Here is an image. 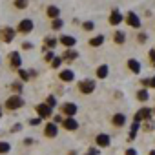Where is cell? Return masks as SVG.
<instances>
[{
    "label": "cell",
    "mask_w": 155,
    "mask_h": 155,
    "mask_svg": "<svg viewBox=\"0 0 155 155\" xmlns=\"http://www.w3.org/2000/svg\"><path fill=\"white\" fill-rule=\"evenodd\" d=\"M60 42L66 46V48H73L75 46V37H69V35H64L60 37Z\"/></svg>",
    "instance_id": "obj_16"
},
{
    "label": "cell",
    "mask_w": 155,
    "mask_h": 155,
    "mask_svg": "<svg viewBox=\"0 0 155 155\" xmlns=\"http://www.w3.org/2000/svg\"><path fill=\"white\" fill-rule=\"evenodd\" d=\"M142 86H151V81H148V79H142Z\"/></svg>",
    "instance_id": "obj_39"
},
{
    "label": "cell",
    "mask_w": 155,
    "mask_h": 155,
    "mask_svg": "<svg viewBox=\"0 0 155 155\" xmlns=\"http://www.w3.org/2000/svg\"><path fill=\"white\" fill-rule=\"evenodd\" d=\"M22 48H24V49H31V42H24Z\"/></svg>",
    "instance_id": "obj_38"
},
{
    "label": "cell",
    "mask_w": 155,
    "mask_h": 155,
    "mask_svg": "<svg viewBox=\"0 0 155 155\" xmlns=\"http://www.w3.org/2000/svg\"><path fill=\"white\" fill-rule=\"evenodd\" d=\"M126 22H128V26H131V28H140V18H139L135 13H128V15H126Z\"/></svg>",
    "instance_id": "obj_6"
},
{
    "label": "cell",
    "mask_w": 155,
    "mask_h": 155,
    "mask_svg": "<svg viewBox=\"0 0 155 155\" xmlns=\"http://www.w3.org/2000/svg\"><path fill=\"white\" fill-rule=\"evenodd\" d=\"M46 104H48V106H51V108H53V106H55V104H57V102H55V97H48V102H46Z\"/></svg>",
    "instance_id": "obj_33"
},
{
    "label": "cell",
    "mask_w": 155,
    "mask_h": 155,
    "mask_svg": "<svg viewBox=\"0 0 155 155\" xmlns=\"http://www.w3.org/2000/svg\"><path fill=\"white\" fill-rule=\"evenodd\" d=\"M75 79V73L71 71V69H64V71H60V81H64V82H71Z\"/></svg>",
    "instance_id": "obj_10"
},
{
    "label": "cell",
    "mask_w": 155,
    "mask_h": 155,
    "mask_svg": "<svg viewBox=\"0 0 155 155\" xmlns=\"http://www.w3.org/2000/svg\"><path fill=\"white\" fill-rule=\"evenodd\" d=\"M40 120H42L40 117H38V119H33V120H31V126H37V124H40Z\"/></svg>",
    "instance_id": "obj_36"
},
{
    "label": "cell",
    "mask_w": 155,
    "mask_h": 155,
    "mask_svg": "<svg viewBox=\"0 0 155 155\" xmlns=\"http://www.w3.org/2000/svg\"><path fill=\"white\" fill-rule=\"evenodd\" d=\"M97 77H99V79H106V77H108V66L106 64L97 68Z\"/></svg>",
    "instance_id": "obj_18"
},
{
    "label": "cell",
    "mask_w": 155,
    "mask_h": 155,
    "mask_svg": "<svg viewBox=\"0 0 155 155\" xmlns=\"http://www.w3.org/2000/svg\"><path fill=\"white\" fill-rule=\"evenodd\" d=\"M137 131H139V122H133L131 124V131H130V139H135Z\"/></svg>",
    "instance_id": "obj_24"
},
{
    "label": "cell",
    "mask_w": 155,
    "mask_h": 155,
    "mask_svg": "<svg viewBox=\"0 0 155 155\" xmlns=\"http://www.w3.org/2000/svg\"><path fill=\"white\" fill-rule=\"evenodd\" d=\"M93 28H95L93 22H84V24H82V29H84V31H91Z\"/></svg>",
    "instance_id": "obj_29"
},
{
    "label": "cell",
    "mask_w": 155,
    "mask_h": 155,
    "mask_svg": "<svg viewBox=\"0 0 155 155\" xmlns=\"http://www.w3.org/2000/svg\"><path fill=\"white\" fill-rule=\"evenodd\" d=\"M95 140H97V146H102V148L110 146V135H106V133H99Z\"/></svg>",
    "instance_id": "obj_9"
},
{
    "label": "cell",
    "mask_w": 155,
    "mask_h": 155,
    "mask_svg": "<svg viewBox=\"0 0 155 155\" xmlns=\"http://www.w3.org/2000/svg\"><path fill=\"white\" fill-rule=\"evenodd\" d=\"M0 117H2V110H0Z\"/></svg>",
    "instance_id": "obj_43"
},
{
    "label": "cell",
    "mask_w": 155,
    "mask_h": 155,
    "mask_svg": "<svg viewBox=\"0 0 155 155\" xmlns=\"http://www.w3.org/2000/svg\"><path fill=\"white\" fill-rule=\"evenodd\" d=\"M35 110H37V113L40 115V119H48V117H51V113H53V108L48 106V104H38Z\"/></svg>",
    "instance_id": "obj_4"
},
{
    "label": "cell",
    "mask_w": 155,
    "mask_h": 155,
    "mask_svg": "<svg viewBox=\"0 0 155 155\" xmlns=\"http://www.w3.org/2000/svg\"><path fill=\"white\" fill-rule=\"evenodd\" d=\"M150 155H155V150H153V151H150Z\"/></svg>",
    "instance_id": "obj_42"
},
{
    "label": "cell",
    "mask_w": 155,
    "mask_h": 155,
    "mask_svg": "<svg viewBox=\"0 0 155 155\" xmlns=\"http://www.w3.org/2000/svg\"><path fill=\"white\" fill-rule=\"evenodd\" d=\"M18 31H20V33H29V31H33V22H31L29 18L22 20V22L18 24Z\"/></svg>",
    "instance_id": "obj_7"
},
{
    "label": "cell",
    "mask_w": 155,
    "mask_h": 155,
    "mask_svg": "<svg viewBox=\"0 0 155 155\" xmlns=\"http://www.w3.org/2000/svg\"><path fill=\"white\" fill-rule=\"evenodd\" d=\"M9 148H11V146H9L8 142L0 140V153H8V151H9Z\"/></svg>",
    "instance_id": "obj_26"
},
{
    "label": "cell",
    "mask_w": 155,
    "mask_h": 155,
    "mask_svg": "<svg viewBox=\"0 0 155 155\" xmlns=\"http://www.w3.org/2000/svg\"><path fill=\"white\" fill-rule=\"evenodd\" d=\"M128 68H130L133 73H140V64H139L135 58H130V60H128Z\"/></svg>",
    "instance_id": "obj_17"
},
{
    "label": "cell",
    "mask_w": 155,
    "mask_h": 155,
    "mask_svg": "<svg viewBox=\"0 0 155 155\" xmlns=\"http://www.w3.org/2000/svg\"><path fill=\"white\" fill-rule=\"evenodd\" d=\"M51 28H53V29H60V28H62V20H60V18H55L53 24H51Z\"/></svg>",
    "instance_id": "obj_28"
},
{
    "label": "cell",
    "mask_w": 155,
    "mask_h": 155,
    "mask_svg": "<svg viewBox=\"0 0 155 155\" xmlns=\"http://www.w3.org/2000/svg\"><path fill=\"white\" fill-rule=\"evenodd\" d=\"M22 106H24V101H22L20 95L9 97V99L6 101V108H8V110H18V108H22Z\"/></svg>",
    "instance_id": "obj_1"
},
{
    "label": "cell",
    "mask_w": 155,
    "mask_h": 155,
    "mask_svg": "<svg viewBox=\"0 0 155 155\" xmlns=\"http://www.w3.org/2000/svg\"><path fill=\"white\" fill-rule=\"evenodd\" d=\"M111 122H113V126L120 128V126H124V122H126V117H124L122 113H115V115H113V119H111Z\"/></svg>",
    "instance_id": "obj_11"
},
{
    "label": "cell",
    "mask_w": 155,
    "mask_h": 155,
    "mask_svg": "<svg viewBox=\"0 0 155 155\" xmlns=\"http://www.w3.org/2000/svg\"><path fill=\"white\" fill-rule=\"evenodd\" d=\"M18 75H20V79H22V81H29V73H28V71L20 69V71H18Z\"/></svg>",
    "instance_id": "obj_31"
},
{
    "label": "cell",
    "mask_w": 155,
    "mask_h": 155,
    "mask_svg": "<svg viewBox=\"0 0 155 155\" xmlns=\"http://www.w3.org/2000/svg\"><path fill=\"white\" fill-rule=\"evenodd\" d=\"M57 131H58V130H57V124H55V122H49V124L44 128L46 137H55V135H57Z\"/></svg>",
    "instance_id": "obj_12"
},
{
    "label": "cell",
    "mask_w": 155,
    "mask_h": 155,
    "mask_svg": "<svg viewBox=\"0 0 155 155\" xmlns=\"http://www.w3.org/2000/svg\"><path fill=\"white\" fill-rule=\"evenodd\" d=\"M46 13H48V17H49V18H53V20H55V18H58V13H60V11H58V8H55V6H49Z\"/></svg>",
    "instance_id": "obj_19"
},
{
    "label": "cell",
    "mask_w": 155,
    "mask_h": 155,
    "mask_svg": "<svg viewBox=\"0 0 155 155\" xmlns=\"http://www.w3.org/2000/svg\"><path fill=\"white\" fill-rule=\"evenodd\" d=\"M9 64H11V68H20V55L17 51H13L9 55Z\"/></svg>",
    "instance_id": "obj_14"
},
{
    "label": "cell",
    "mask_w": 155,
    "mask_h": 155,
    "mask_svg": "<svg viewBox=\"0 0 155 155\" xmlns=\"http://www.w3.org/2000/svg\"><path fill=\"white\" fill-rule=\"evenodd\" d=\"M77 57H79V53H77V51H73V49H68V51L64 53V57H62V58L69 62V60H75Z\"/></svg>",
    "instance_id": "obj_20"
},
{
    "label": "cell",
    "mask_w": 155,
    "mask_h": 155,
    "mask_svg": "<svg viewBox=\"0 0 155 155\" xmlns=\"http://www.w3.org/2000/svg\"><path fill=\"white\" fill-rule=\"evenodd\" d=\"M102 42H104V37H102V35H99V37H93V38L90 40V46H93V48H99Z\"/></svg>",
    "instance_id": "obj_21"
},
{
    "label": "cell",
    "mask_w": 155,
    "mask_h": 155,
    "mask_svg": "<svg viewBox=\"0 0 155 155\" xmlns=\"http://www.w3.org/2000/svg\"><path fill=\"white\" fill-rule=\"evenodd\" d=\"M11 90H13L15 93H20V91H22V84H18V82H15V84H11Z\"/></svg>",
    "instance_id": "obj_30"
},
{
    "label": "cell",
    "mask_w": 155,
    "mask_h": 155,
    "mask_svg": "<svg viewBox=\"0 0 155 155\" xmlns=\"http://www.w3.org/2000/svg\"><path fill=\"white\" fill-rule=\"evenodd\" d=\"M151 88H155V77L151 79Z\"/></svg>",
    "instance_id": "obj_41"
},
{
    "label": "cell",
    "mask_w": 155,
    "mask_h": 155,
    "mask_svg": "<svg viewBox=\"0 0 155 155\" xmlns=\"http://www.w3.org/2000/svg\"><path fill=\"white\" fill-rule=\"evenodd\" d=\"M137 99H139V101H148V91H146V90H140V91L137 93Z\"/></svg>",
    "instance_id": "obj_27"
},
{
    "label": "cell",
    "mask_w": 155,
    "mask_h": 155,
    "mask_svg": "<svg viewBox=\"0 0 155 155\" xmlns=\"http://www.w3.org/2000/svg\"><path fill=\"white\" fill-rule=\"evenodd\" d=\"M124 40H126L124 31H117L115 33V44H124Z\"/></svg>",
    "instance_id": "obj_22"
},
{
    "label": "cell",
    "mask_w": 155,
    "mask_h": 155,
    "mask_svg": "<svg viewBox=\"0 0 155 155\" xmlns=\"http://www.w3.org/2000/svg\"><path fill=\"white\" fill-rule=\"evenodd\" d=\"M122 22V15L119 13V11H111V15H110V24L111 26H117V24H120Z\"/></svg>",
    "instance_id": "obj_13"
},
{
    "label": "cell",
    "mask_w": 155,
    "mask_h": 155,
    "mask_svg": "<svg viewBox=\"0 0 155 155\" xmlns=\"http://www.w3.org/2000/svg\"><path fill=\"white\" fill-rule=\"evenodd\" d=\"M153 113H155V110H153Z\"/></svg>",
    "instance_id": "obj_44"
},
{
    "label": "cell",
    "mask_w": 155,
    "mask_h": 155,
    "mask_svg": "<svg viewBox=\"0 0 155 155\" xmlns=\"http://www.w3.org/2000/svg\"><path fill=\"white\" fill-rule=\"evenodd\" d=\"M62 122H64V128H66V130H71V131H75L77 128H79V122H77L73 117H68V119H64Z\"/></svg>",
    "instance_id": "obj_8"
},
{
    "label": "cell",
    "mask_w": 155,
    "mask_h": 155,
    "mask_svg": "<svg viewBox=\"0 0 155 155\" xmlns=\"http://www.w3.org/2000/svg\"><path fill=\"white\" fill-rule=\"evenodd\" d=\"M144 40H146V35H144V33H140V35H139V42H144Z\"/></svg>",
    "instance_id": "obj_40"
},
{
    "label": "cell",
    "mask_w": 155,
    "mask_h": 155,
    "mask_svg": "<svg viewBox=\"0 0 155 155\" xmlns=\"http://www.w3.org/2000/svg\"><path fill=\"white\" fill-rule=\"evenodd\" d=\"M60 62H62V58H58V57H55V58L51 60V66H53V68H58V66H60Z\"/></svg>",
    "instance_id": "obj_32"
},
{
    "label": "cell",
    "mask_w": 155,
    "mask_h": 155,
    "mask_svg": "<svg viewBox=\"0 0 155 155\" xmlns=\"http://www.w3.org/2000/svg\"><path fill=\"white\" fill-rule=\"evenodd\" d=\"M93 90H95V82H93V81H81V82H79V91H81V93H86V95H88V93H91Z\"/></svg>",
    "instance_id": "obj_3"
},
{
    "label": "cell",
    "mask_w": 155,
    "mask_h": 155,
    "mask_svg": "<svg viewBox=\"0 0 155 155\" xmlns=\"http://www.w3.org/2000/svg\"><path fill=\"white\" fill-rule=\"evenodd\" d=\"M150 58H151V64L155 66V49H151V51H150Z\"/></svg>",
    "instance_id": "obj_34"
},
{
    "label": "cell",
    "mask_w": 155,
    "mask_h": 155,
    "mask_svg": "<svg viewBox=\"0 0 155 155\" xmlns=\"http://www.w3.org/2000/svg\"><path fill=\"white\" fill-rule=\"evenodd\" d=\"M15 38V31L11 28H0V40L2 42H11Z\"/></svg>",
    "instance_id": "obj_2"
},
{
    "label": "cell",
    "mask_w": 155,
    "mask_h": 155,
    "mask_svg": "<svg viewBox=\"0 0 155 155\" xmlns=\"http://www.w3.org/2000/svg\"><path fill=\"white\" fill-rule=\"evenodd\" d=\"M57 42H58V40H57L55 37H48V38L44 40V44H46L48 48H55V46H57Z\"/></svg>",
    "instance_id": "obj_23"
},
{
    "label": "cell",
    "mask_w": 155,
    "mask_h": 155,
    "mask_svg": "<svg viewBox=\"0 0 155 155\" xmlns=\"http://www.w3.org/2000/svg\"><path fill=\"white\" fill-rule=\"evenodd\" d=\"M150 115H151V110H150V108H142V110H139V111L135 113V122L148 120V119H150Z\"/></svg>",
    "instance_id": "obj_5"
},
{
    "label": "cell",
    "mask_w": 155,
    "mask_h": 155,
    "mask_svg": "<svg viewBox=\"0 0 155 155\" xmlns=\"http://www.w3.org/2000/svg\"><path fill=\"white\" fill-rule=\"evenodd\" d=\"M126 155H137V151L133 148H130V150H126Z\"/></svg>",
    "instance_id": "obj_37"
},
{
    "label": "cell",
    "mask_w": 155,
    "mask_h": 155,
    "mask_svg": "<svg viewBox=\"0 0 155 155\" xmlns=\"http://www.w3.org/2000/svg\"><path fill=\"white\" fill-rule=\"evenodd\" d=\"M86 155H99V150H95V148H91V150H90V151H88Z\"/></svg>",
    "instance_id": "obj_35"
},
{
    "label": "cell",
    "mask_w": 155,
    "mask_h": 155,
    "mask_svg": "<svg viewBox=\"0 0 155 155\" xmlns=\"http://www.w3.org/2000/svg\"><path fill=\"white\" fill-rule=\"evenodd\" d=\"M62 110H64V113H66L68 117H73V115L77 113V106H75V104H71V102L64 104V108H62Z\"/></svg>",
    "instance_id": "obj_15"
},
{
    "label": "cell",
    "mask_w": 155,
    "mask_h": 155,
    "mask_svg": "<svg viewBox=\"0 0 155 155\" xmlns=\"http://www.w3.org/2000/svg\"><path fill=\"white\" fill-rule=\"evenodd\" d=\"M15 8H18V9L28 8V0H15Z\"/></svg>",
    "instance_id": "obj_25"
}]
</instances>
